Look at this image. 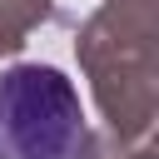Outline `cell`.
Here are the masks:
<instances>
[{"label": "cell", "mask_w": 159, "mask_h": 159, "mask_svg": "<svg viewBox=\"0 0 159 159\" xmlns=\"http://www.w3.org/2000/svg\"><path fill=\"white\" fill-rule=\"evenodd\" d=\"M89 129L75 84L50 65L0 75V159H80Z\"/></svg>", "instance_id": "1"}]
</instances>
